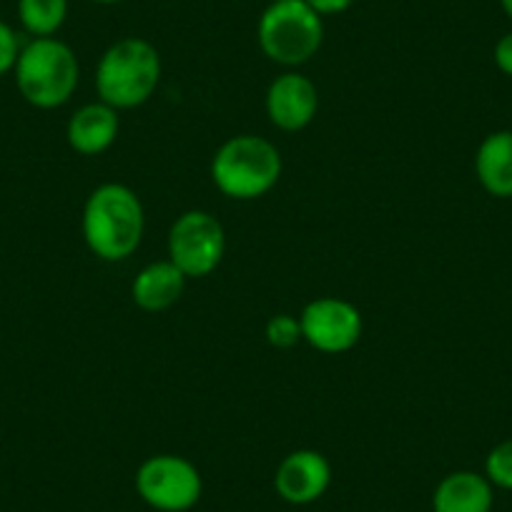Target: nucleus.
Returning a JSON list of instances; mask_svg holds the SVG:
<instances>
[{
	"instance_id": "1",
	"label": "nucleus",
	"mask_w": 512,
	"mask_h": 512,
	"mask_svg": "<svg viewBox=\"0 0 512 512\" xmlns=\"http://www.w3.org/2000/svg\"><path fill=\"white\" fill-rule=\"evenodd\" d=\"M144 204L123 184H101L83 206V239L103 262H123L144 239Z\"/></svg>"
},
{
	"instance_id": "2",
	"label": "nucleus",
	"mask_w": 512,
	"mask_h": 512,
	"mask_svg": "<svg viewBox=\"0 0 512 512\" xmlns=\"http://www.w3.org/2000/svg\"><path fill=\"white\" fill-rule=\"evenodd\" d=\"M161 83V56L144 38H121L96 68V91L116 111L144 106Z\"/></svg>"
},
{
	"instance_id": "3",
	"label": "nucleus",
	"mask_w": 512,
	"mask_h": 512,
	"mask_svg": "<svg viewBox=\"0 0 512 512\" xmlns=\"http://www.w3.org/2000/svg\"><path fill=\"white\" fill-rule=\"evenodd\" d=\"M282 176V154L262 136L241 134L224 141L211 161L216 189L236 201H251L269 194Z\"/></svg>"
},
{
	"instance_id": "4",
	"label": "nucleus",
	"mask_w": 512,
	"mask_h": 512,
	"mask_svg": "<svg viewBox=\"0 0 512 512\" xmlns=\"http://www.w3.org/2000/svg\"><path fill=\"white\" fill-rule=\"evenodd\" d=\"M16 86L21 96L36 108H58L71 101L81 78V66L68 43L51 38H33L21 46L16 61Z\"/></svg>"
},
{
	"instance_id": "5",
	"label": "nucleus",
	"mask_w": 512,
	"mask_h": 512,
	"mask_svg": "<svg viewBox=\"0 0 512 512\" xmlns=\"http://www.w3.org/2000/svg\"><path fill=\"white\" fill-rule=\"evenodd\" d=\"M256 41L264 56L279 66H302L312 61L324 41V23L304 0L269 3L256 26Z\"/></svg>"
},
{
	"instance_id": "6",
	"label": "nucleus",
	"mask_w": 512,
	"mask_h": 512,
	"mask_svg": "<svg viewBox=\"0 0 512 512\" xmlns=\"http://www.w3.org/2000/svg\"><path fill=\"white\" fill-rule=\"evenodd\" d=\"M201 490V472L179 455H154L136 472V492L159 512L191 510L201 500Z\"/></svg>"
},
{
	"instance_id": "7",
	"label": "nucleus",
	"mask_w": 512,
	"mask_h": 512,
	"mask_svg": "<svg viewBox=\"0 0 512 512\" xmlns=\"http://www.w3.org/2000/svg\"><path fill=\"white\" fill-rule=\"evenodd\" d=\"M226 251L224 226L209 211H186L169 231V262L186 279L209 277L221 264Z\"/></svg>"
},
{
	"instance_id": "8",
	"label": "nucleus",
	"mask_w": 512,
	"mask_h": 512,
	"mask_svg": "<svg viewBox=\"0 0 512 512\" xmlns=\"http://www.w3.org/2000/svg\"><path fill=\"white\" fill-rule=\"evenodd\" d=\"M302 339L324 354L349 352L362 337V314L352 302L339 297H319L299 314Z\"/></svg>"
},
{
	"instance_id": "9",
	"label": "nucleus",
	"mask_w": 512,
	"mask_h": 512,
	"mask_svg": "<svg viewBox=\"0 0 512 512\" xmlns=\"http://www.w3.org/2000/svg\"><path fill=\"white\" fill-rule=\"evenodd\" d=\"M332 467L327 457L317 450L289 452L277 467L274 487L289 505H309L329 490Z\"/></svg>"
},
{
	"instance_id": "10",
	"label": "nucleus",
	"mask_w": 512,
	"mask_h": 512,
	"mask_svg": "<svg viewBox=\"0 0 512 512\" xmlns=\"http://www.w3.org/2000/svg\"><path fill=\"white\" fill-rule=\"evenodd\" d=\"M319 108L317 86L302 73H282L267 91V116L282 131H302Z\"/></svg>"
},
{
	"instance_id": "11",
	"label": "nucleus",
	"mask_w": 512,
	"mask_h": 512,
	"mask_svg": "<svg viewBox=\"0 0 512 512\" xmlns=\"http://www.w3.org/2000/svg\"><path fill=\"white\" fill-rule=\"evenodd\" d=\"M118 111L108 103H86L78 108L66 126V139L73 151L83 156H96L111 149L118 136Z\"/></svg>"
},
{
	"instance_id": "12",
	"label": "nucleus",
	"mask_w": 512,
	"mask_h": 512,
	"mask_svg": "<svg viewBox=\"0 0 512 512\" xmlns=\"http://www.w3.org/2000/svg\"><path fill=\"white\" fill-rule=\"evenodd\" d=\"M495 502L492 482L472 470H457L442 477L432 495L435 512H490Z\"/></svg>"
},
{
	"instance_id": "13",
	"label": "nucleus",
	"mask_w": 512,
	"mask_h": 512,
	"mask_svg": "<svg viewBox=\"0 0 512 512\" xmlns=\"http://www.w3.org/2000/svg\"><path fill=\"white\" fill-rule=\"evenodd\" d=\"M184 287L186 277L176 264L154 262L136 274L131 297H134L136 307L144 312H164L179 302Z\"/></svg>"
},
{
	"instance_id": "14",
	"label": "nucleus",
	"mask_w": 512,
	"mask_h": 512,
	"mask_svg": "<svg viewBox=\"0 0 512 512\" xmlns=\"http://www.w3.org/2000/svg\"><path fill=\"white\" fill-rule=\"evenodd\" d=\"M475 174L487 194L512 199V131H495L482 141L475 156Z\"/></svg>"
},
{
	"instance_id": "15",
	"label": "nucleus",
	"mask_w": 512,
	"mask_h": 512,
	"mask_svg": "<svg viewBox=\"0 0 512 512\" xmlns=\"http://www.w3.org/2000/svg\"><path fill=\"white\" fill-rule=\"evenodd\" d=\"M68 16V0H18V21L33 38H51Z\"/></svg>"
},
{
	"instance_id": "16",
	"label": "nucleus",
	"mask_w": 512,
	"mask_h": 512,
	"mask_svg": "<svg viewBox=\"0 0 512 512\" xmlns=\"http://www.w3.org/2000/svg\"><path fill=\"white\" fill-rule=\"evenodd\" d=\"M485 477L492 482V487L512 490V440L492 447L485 460Z\"/></svg>"
},
{
	"instance_id": "17",
	"label": "nucleus",
	"mask_w": 512,
	"mask_h": 512,
	"mask_svg": "<svg viewBox=\"0 0 512 512\" xmlns=\"http://www.w3.org/2000/svg\"><path fill=\"white\" fill-rule=\"evenodd\" d=\"M264 334L272 347L292 349L302 339V324H299V317H292V314H277L267 322Z\"/></svg>"
},
{
	"instance_id": "18",
	"label": "nucleus",
	"mask_w": 512,
	"mask_h": 512,
	"mask_svg": "<svg viewBox=\"0 0 512 512\" xmlns=\"http://www.w3.org/2000/svg\"><path fill=\"white\" fill-rule=\"evenodd\" d=\"M18 53H21V43H18L16 31L6 21H0V76L16 68Z\"/></svg>"
},
{
	"instance_id": "19",
	"label": "nucleus",
	"mask_w": 512,
	"mask_h": 512,
	"mask_svg": "<svg viewBox=\"0 0 512 512\" xmlns=\"http://www.w3.org/2000/svg\"><path fill=\"white\" fill-rule=\"evenodd\" d=\"M312 11H317L319 16H337V13L349 11L354 6V0H304Z\"/></svg>"
},
{
	"instance_id": "20",
	"label": "nucleus",
	"mask_w": 512,
	"mask_h": 512,
	"mask_svg": "<svg viewBox=\"0 0 512 512\" xmlns=\"http://www.w3.org/2000/svg\"><path fill=\"white\" fill-rule=\"evenodd\" d=\"M495 63L505 76H512V31L497 41L495 46Z\"/></svg>"
},
{
	"instance_id": "21",
	"label": "nucleus",
	"mask_w": 512,
	"mask_h": 512,
	"mask_svg": "<svg viewBox=\"0 0 512 512\" xmlns=\"http://www.w3.org/2000/svg\"><path fill=\"white\" fill-rule=\"evenodd\" d=\"M500 6L502 11H505V16L512 21V0H500Z\"/></svg>"
},
{
	"instance_id": "22",
	"label": "nucleus",
	"mask_w": 512,
	"mask_h": 512,
	"mask_svg": "<svg viewBox=\"0 0 512 512\" xmlns=\"http://www.w3.org/2000/svg\"><path fill=\"white\" fill-rule=\"evenodd\" d=\"M93 3H101V6H111V3H121V0H93Z\"/></svg>"
},
{
	"instance_id": "23",
	"label": "nucleus",
	"mask_w": 512,
	"mask_h": 512,
	"mask_svg": "<svg viewBox=\"0 0 512 512\" xmlns=\"http://www.w3.org/2000/svg\"><path fill=\"white\" fill-rule=\"evenodd\" d=\"M272 3H282V0H272Z\"/></svg>"
},
{
	"instance_id": "24",
	"label": "nucleus",
	"mask_w": 512,
	"mask_h": 512,
	"mask_svg": "<svg viewBox=\"0 0 512 512\" xmlns=\"http://www.w3.org/2000/svg\"><path fill=\"white\" fill-rule=\"evenodd\" d=\"M510 131H512V128H510Z\"/></svg>"
}]
</instances>
